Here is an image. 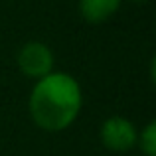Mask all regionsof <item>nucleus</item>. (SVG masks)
<instances>
[{
	"mask_svg": "<svg viewBox=\"0 0 156 156\" xmlns=\"http://www.w3.org/2000/svg\"><path fill=\"white\" fill-rule=\"evenodd\" d=\"M83 89L77 77L67 71H51L34 81L28 97L30 119L44 133H63L79 119Z\"/></svg>",
	"mask_w": 156,
	"mask_h": 156,
	"instance_id": "1",
	"label": "nucleus"
},
{
	"mask_svg": "<svg viewBox=\"0 0 156 156\" xmlns=\"http://www.w3.org/2000/svg\"><path fill=\"white\" fill-rule=\"evenodd\" d=\"M16 65L24 77L38 81L46 77L48 73L55 71V55L46 42L30 40V42L22 44L20 50L16 51Z\"/></svg>",
	"mask_w": 156,
	"mask_h": 156,
	"instance_id": "2",
	"label": "nucleus"
},
{
	"mask_svg": "<svg viewBox=\"0 0 156 156\" xmlns=\"http://www.w3.org/2000/svg\"><path fill=\"white\" fill-rule=\"evenodd\" d=\"M138 126L122 115H111L99 126V140L111 152H130L136 148Z\"/></svg>",
	"mask_w": 156,
	"mask_h": 156,
	"instance_id": "3",
	"label": "nucleus"
},
{
	"mask_svg": "<svg viewBox=\"0 0 156 156\" xmlns=\"http://www.w3.org/2000/svg\"><path fill=\"white\" fill-rule=\"evenodd\" d=\"M125 0H77L79 16L91 26L105 24L121 10Z\"/></svg>",
	"mask_w": 156,
	"mask_h": 156,
	"instance_id": "4",
	"label": "nucleus"
},
{
	"mask_svg": "<svg viewBox=\"0 0 156 156\" xmlns=\"http://www.w3.org/2000/svg\"><path fill=\"white\" fill-rule=\"evenodd\" d=\"M136 148L142 156H156V121H148L142 129H138Z\"/></svg>",
	"mask_w": 156,
	"mask_h": 156,
	"instance_id": "5",
	"label": "nucleus"
},
{
	"mask_svg": "<svg viewBox=\"0 0 156 156\" xmlns=\"http://www.w3.org/2000/svg\"><path fill=\"white\" fill-rule=\"evenodd\" d=\"M129 2H134V4H146V2H150V0H129Z\"/></svg>",
	"mask_w": 156,
	"mask_h": 156,
	"instance_id": "6",
	"label": "nucleus"
}]
</instances>
